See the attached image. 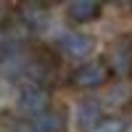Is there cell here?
I'll return each mask as SVG.
<instances>
[{"label": "cell", "instance_id": "8", "mask_svg": "<svg viewBox=\"0 0 132 132\" xmlns=\"http://www.w3.org/2000/svg\"><path fill=\"white\" fill-rule=\"evenodd\" d=\"M66 13L77 24H87V21H95L101 16V3H95V0H71Z\"/></svg>", "mask_w": 132, "mask_h": 132}, {"label": "cell", "instance_id": "6", "mask_svg": "<svg viewBox=\"0 0 132 132\" xmlns=\"http://www.w3.org/2000/svg\"><path fill=\"white\" fill-rule=\"evenodd\" d=\"M103 124V108L98 101H82L77 106V127L82 132H95Z\"/></svg>", "mask_w": 132, "mask_h": 132}, {"label": "cell", "instance_id": "1", "mask_svg": "<svg viewBox=\"0 0 132 132\" xmlns=\"http://www.w3.org/2000/svg\"><path fill=\"white\" fill-rule=\"evenodd\" d=\"M48 106H50V90L42 87V85H37V82L27 85L24 90L19 93V98H16V111L21 116H32L35 119L40 114H45Z\"/></svg>", "mask_w": 132, "mask_h": 132}, {"label": "cell", "instance_id": "12", "mask_svg": "<svg viewBox=\"0 0 132 132\" xmlns=\"http://www.w3.org/2000/svg\"><path fill=\"white\" fill-rule=\"evenodd\" d=\"M3 21H5V5H0V27H3Z\"/></svg>", "mask_w": 132, "mask_h": 132}, {"label": "cell", "instance_id": "11", "mask_svg": "<svg viewBox=\"0 0 132 132\" xmlns=\"http://www.w3.org/2000/svg\"><path fill=\"white\" fill-rule=\"evenodd\" d=\"M95 132H127V122H122V119H116V116L103 119V124L98 127Z\"/></svg>", "mask_w": 132, "mask_h": 132}, {"label": "cell", "instance_id": "10", "mask_svg": "<svg viewBox=\"0 0 132 132\" xmlns=\"http://www.w3.org/2000/svg\"><path fill=\"white\" fill-rule=\"evenodd\" d=\"M129 101V90L127 85H114L111 90H106V106H114V108H122Z\"/></svg>", "mask_w": 132, "mask_h": 132}, {"label": "cell", "instance_id": "4", "mask_svg": "<svg viewBox=\"0 0 132 132\" xmlns=\"http://www.w3.org/2000/svg\"><path fill=\"white\" fill-rule=\"evenodd\" d=\"M106 66H108V71H114V74H129L132 71V42L116 40L114 45L108 48Z\"/></svg>", "mask_w": 132, "mask_h": 132}, {"label": "cell", "instance_id": "7", "mask_svg": "<svg viewBox=\"0 0 132 132\" xmlns=\"http://www.w3.org/2000/svg\"><path fill=\"white\" fill-rule=\"evenodd\" d=\"M19 24L24 29H32V32H40L48 27V8L40 5V3H27L19 8Z\"/></svg>", "mask_w": 132, "mask_h": 132}, {"label": "cell", "instance_id": "9", "mask_svg": "<svg viewBox=\"0 0 132 132\" xmlns=\"http://www.w3.org/2000/svg\"><path fill=\"white\" fill-rule=\"evenodd\" d=\"M63 124H66V119L61 111H53V108H48L45 114H40L32 119V124H29V132H63Z\"/></svg>", "mask_w": 132, "mask_h": 132}, {"label": "cell", "instance_id": "2", "mask_svg": "<svg viewBox=\"0 0 132 132\" xmlns=\"http://www.w3.org/2000/svg\"><path fill=\"white\" fill-rule=\"evenodd\" d=\"M108 77L111 71H108L106 61H87L71 74V85L79 90H98V87L108 85Z\"/></svg>", "mask_w": 132, "mask_h": 132}, {"label": "cell", "instance_id": "3", "mask_svg": "<svg viewBox=\"0 0 132 132\" xmlns=\"http://www.w3.org/2000/svg\"><path fill=\"white\" fill-rule=\"evenodd\" d=\"M32 58L24 48H11V50H0V74L5 79H19L21 74H29Z\"/></svg>", "mask_w": 132, "mask_h": 132}, {"label": "cell", "instance_id": "5", "mask_svg": "<svg viewBox=\"0 0 132 132\" xmlns=\"http://www.w3.org/2000/svg\"><path fill=\"white\" fill-rule=\"evenodd\" d=\"M58 48L71 58H85L93 50V37L85 32H63L58 37Z\"/></svg>", "mask_w": 132, "mask_h": 132}]
</instances>
